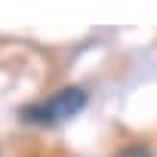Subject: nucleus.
<instances>
[{
	"label": "nucleus",
	"mask_w": 157,
	"mask_h": 157,
	"mask_svg": "<svg viewBox=\"0 0 157 157\" xmlns=\"http://www.w3.org/2000/svg\"><path fill=\"white\" fill-rule=\"evenodd\" d=\"M86 99H90L86 90H80V86H65V90L52 93L49 99H43V102H37V105H28V108L22 111V120H28V123H65V120H71L74 114L83 111Z\"/></svg>",
	"instance_id": "nucleus-1"
},
{
	"label": "nucleus",
	"mask_w": 157,
	"mask_h": 157,
	"mask_svg": "<svg viewBox=\"0 0 157 157\" xmlns=\"http://www.w3.org/2000/svg\"><path fill=\"white\" fill-rule=\"evenodd\" d=\"M117 157H154V154H151L148 145H126V148L117 151Z\"/></svg>",
	"instance_id": "nucleus-2"
}]
</instances>
